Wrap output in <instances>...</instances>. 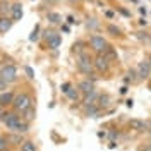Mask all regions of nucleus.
<instances>
[{
	"instance_id": "1",
	"label": "nucleus",
	"mask_w": 151,
	"mask_h": 151,
	"mask_svg": "<svg viewBox=\"0 0 151 151\" xmlns=\"http://www.w3.org/2000/svg\"><path fill=\"white\" fill-rule=\"evenodd\" d=\"M10 106H12V110H16L17 113H22L24 110H28L29 106H33V98H31V94L26 93V91L16 93Z\"/></svg>"
},
{
	"instance_id": "2",
	"label": "nucleus",
	"mask_w": 151,
	"mask_h": 151,
	"mask_svg": "<svg viewBox=\"0 0 151 151\" xmlns=\"http://www.w3.org/2000/svg\"><path fill=\"white\" fill-rule=\"evenodd\" d=\"M76 67H77V70L81 72V74L84 76H93V57L89 55V53H81V55H77V60H76Z\"/></svg>"
},
{
	"instance_id": "3",
	"label": "nucleus",
	"mask_w": 151,
	"mask_h": 151,
	"mask_svg": "<svg viewBox=\"0 0 151 151\" xmlns=\"http://www.w3.org/2000/svg\"><path fill=\"white\" fill-rule=\"evenodd\" d=\"M19 120H21V113H17L16 110H5V112L0 113V122L4 124L10 132L16 129Z\"/></svg>"
},
{
	"instance_id": "4",
	"label": "nucleus",
	"mask_w": 151,
	"mask_h": 151,
	"mask_svg": "<svg viewBox=\"0 0 151 151\" xmlns=\"http://www.w3.org/2000/svg\"><path fill=\"white\" fill-rule=\"evenodd\" d=\"M0 77L7 83V84H12V83H16L17 81V67L14 65V64H2L0 67Z\"/></svg>"
},
{
	"instance_id": "5",
	"label": "nucleus",
	"mask_w": 151,
	"mask_h": 151,
	"mask_svg": "<svg viewBox=\"0 0 151 151\" xmlns=\"http://www.w3.org/2000/svg\"><path fill=\"white\" fill-rule=\"evenodd\" d=\"M108 47H110L108 41L103 36H100V35H93L89 38V48L93 50L94 53H105L108 50Z\"/></svg>"
},
{
	"instance_id": "6",
	"label": "nucleus",
	"mask_w": 151,
	"mask_h": 151,
	"mask_svg": "<svg viewBox=\"0 0 151 151\" xmlns=\"http://www.w3.org/2000/svg\"><path fill=\"white\" fill-rule=\"evenodd\" d=\"M110 60L103 55V53H96L93 57V67L96 72H100V74H106L108 70H110Z\"/></svg>"
},
{
	"instance_id": "7",
	"label": "nucleus",
	"mask_w": 151,
	"mask_h": 151,
	"mask_svg": "<svg viewBox=\"0 0 151 151\" xmlns=\"http://www.w3.org/2000/svg\"><path fill=\"white\" fill-rule=\"evenodd\" d=\"M45 40H47V45L50 50H57V48L62 45V36L57 31H53V29L45 31Z\"/></svg>"
},
{
	"instance_id": "8",
	"label": "nucleus",
	"mask_w": 151,
	"mask_h": 151,
	"mask_svg": "<svg viewBox=\"0 0 151 151\" xmlns=\"http://www.w3.org/2000/svg\"><path fill=\"white\" fill-rule=\"evenodd\" d=\"M137 77L139 79H148L151 76V64L148 62V60H142V62H139V65H137Z\"/></svg>"
},
{
	"instance_id": "9",
	"label": "nucleus",
	"mask_w": 151,
	"mask_h": 151,
	"mask_svg": "<svg viewBox=\"0 0 151 151\" xmlns=\"http://www.w3.org/2000/svg\"><path fill=\"white\" fill-rule=\"evenodd\" d=\"M22 4L21 2H14L12 5H10V14H9V17L14 21V22H17V21H21L22 19Z\"/></svg>"
},
{
	"instance_id": "10",
	"label": "nucleus",
	"mask_w": 151,
	"mask_h": 151,
	"mask_svg": "<svg viewBox=\"0 0 151 151\" xmlns=\"http://www.w3.org/2000/svg\"><path fill=\"white\" fill-rule=\"evenodd\" d=\"M14 96H16L14 91H7V89L2 91V93H0V108H7V106H10Z\"/></svg>"
},
{
	"instance_id": "11",
	"label": "nucleus",
	"mask_w": 151,
	"mask_h": 151,
	"mask_svg": "<svg viewBox=\"0 0 151 151\" xmlns=\"http://www.w3.org/2000/svg\"><path fill=\"white\" fill-rule=\"evenodd\" d=\"M77 89H79L81 94H88V93H91V91H94V83L89 81V79H83V81L77 84Z\"/></svg>"
},
{
	"instance_id": "12",
	"label": "nucleus",
	"mask_w": 151,
	"mask_h": 151,
	"mask_svg": "<svg viewBox=\"0 0 151 151\" xmlns=\"http://www.w3.org/2000/svg\"><path fill=\"white\" fill-rule=\"evenodd\" d=\"M12 24H14V21L9 16H0V35L9 33L10 28H12Z\"/></svg>"
},
{
	"instance_id": "13",
	"label": "nucleus",
	"mask_w": 151,
	"mask_h": 151,
	"mask_svg": "<svg viewBox=\"0 0 151 151\" xmlns=\"http://www.w3.org/2000/svg\"><path fill=\"white\" fill-rule=\"evenodd\" d=\"M129 127H131L132 131H146V129H150V125L146 122H142V120H139V119L129 120Z\"/></svg>"
},
{
	"instance_id": "14",
	"label": "nucleus",
	"mask_w": 151,
	"mask_h": 151,
	"mask_svg": "<svg viewBox=\"0 0 151 151\" xmlns=\"http://www.w3.org/2000/svg\"><path fill=\"white\" fill-rule=\"evenodd\" d=\"M108 103H110V96H108V94H101V96L96 98V106H98L100 110H101V108H106Z\"/></svg>"
},
{
	"instance_id": "15",
	"label": "nucleus",
	"mask_w": 151,
	"mask_h": 151,
	"mask_svg": "<svg viewBox=\"0 0 151 151\" xmlns=\"http://www.w3.org/2000/svg\"><path fill=\"white\" fill-rule=\"evenodd\" d=\"M21 115H22V117H21L22 120H26V122H31V120L35 119V115H36V110H35V106H29L28 110H24V112L21 113Z\"/></svg>"
},
{
	"instance_id": "16",
	"label": "nucleus",
	"mask_w": 151,
	"mask_h": 151,
	"mask_svg": "<svg viewBox=\"0 0 151 151\" xmlns=\"http://www.w3.org/2000/svg\"><path fill=\"white\" fill-rule=\"evenodd\" d=\"M10 4L9 0H0V16H9L10 14Z\"/></svg>"
},
{
	"instance_id": "17",
	"label": "nucleus",
	"mask_w": 151,
	"mask_h": 151,
	"mask_svg": "<svg viewBox=\"0 0 151 151\" xmlns=\"http://www.w3.org/2000/svg\"><path fill=\"white\" fill-rule=\"evenodd\" d=\"M47 19L52 22V24H60V22H62V16H60L58 12H48Z\"/></svg>"
},
{
	"instance_id": "18",
	"label": "nucleus",
	"mask_w": 151,
	"mask_h": 151,
	"mask_svg": "<svg viewBox=\"0 0 151 151\" xmlns=\"http://www.w3.org/2000/svg\"><path fill=\"white\" fill-rule=\"evenodd\" d=\"M7 141H9V144H21L24 139H22V136L19 132H12L9 137H7Z\"/></svg>"
},
{
	"instance_id": "19",
	"label": "nucleus",
	"mask_w": 151,
	"mask_h": 151,
	"mask_svg": "<svg viewBox=\"0 0 151 151\" xmlns=\"http://www.w3.org/2000/svg\"><path fill=\"white\" fill-rule=\"evenodd\" d=\"M84 98H83V103L84 105H91L96 101V98H98V94H96V91H91V93H88V94H83Z\"/></svg>"
},
{
	"instance_id": "20",
	"label": "nucleus",
	"mask_w": 151,
	"mask_h": 151,
	"mask_svg": "<svg viewBox=\"0 0 151 151\" xmlns=\"http://www.w3.org/2000/svg\"><path fill=\"white\" fill-rule=\"evenodd\" d=\"M21 151H36V144L33 141H22L21 142Z\"/></svg>"
},
{
	"instance_id": "21",
	"label": "nucleus",
	"mask_w": 151,
	"mask_h": 151,
	"mask_svg": "<svg viewBox=\"0 0 151 151\" xmlns=\"http://www.w3.org/2000/svg\"><path fill=\"white\" fill-rule=\"evenodd\" d=\"M84 47H86L84 41H76L74 45H72V52L77 53V55H81V53H84Z\"/></svg>"
},
{
	"instance_id": "22",
	"label": "nucleus",
	"mask_w": 151,
	"mask_h": 151,
	"mask_svg": "<svg viewBox=\"0 0 151 151\" xmlns=\"http://www.w3.org/2000/svg\"><path fill=\"white\" fill-rule=\"evenodd\" d=\"M65 94H67V98H69V100H72V101L79 100V89H77V88H70Z\"/></svg>"
},
{
	"instance_id": "23",
	"label": "nucleus",
	"mask_w": 151,
	"mask_h": 151,
	"mask_svg": "<svg viewBox=\"0 0 151 151\" xmlns=\"http://www.w3.org/2000/svg\"><path fill=\"white\" fill-rule=\"evenodd\" d=\"M103 55L106 57V58H108V60H110V62H113V60H115V58H117V52H115V50H113V47H108V50H106V52H105Z\"/></svg>"
},
{
	"instance_id": "24",
	"label": "nucleus",
	"mask_w": 151,
	"mask_h": 151,
	"mask_svg": "<svg viewBox=\"0 0 151 151\" xmlns=\"http://www.w3.org/2000/svg\"><path fill=\"white\" fill-rule=\"evenodd\" d=\"M9 146H10V144H9V141H7V137L0 136V151H7Z\"/></svg>"
},
{
	"instance_id": "25",
	"label": "nucleus",
	"mask_w": 151,
	"mask_h": 151,
	"mask_svg": "<svg viewBox=\"0 0 151 151\" xmlns=\"http://www.w3.org/2000/svg\"><path fill=\"white\" fill-rule=\"evenodd\" d=\"M136 79H137V72H136L134 69H131V70L127 72V79H125V81H131V83H134Z\"/></svg>"
},
{
	"instance_id": "26",
	"label": "nucleus",
	"mask_w": 151,
	"mask_h": 151,
	"mask_svg": "<svg viewBox=\"0 0 151 151\" xmlns=\"http://www.w3.org/2000/svg\"><path fill=\"white\" fill-rule=\"evenodd\" d=\"M38 31H40V26H36V28L33 29V33H31V36H29L31 41H36V40H38Z\"/></svg>"
},
{
	"instance_id": "27",
	"label": "nucleus",
	"mask_w": 151,
	"mask_h": 151,
	"mask_svg": "<svg viewBox=\"0 0 151 151\" xmlns=\"http://www.w3.org/2000/svg\"><path fill=\"white\" fill-rule=\"evenodd\" d=\"M108 33H112V36H117V35H120L119 28H115V26H108Z\"/></svg>"
},
{
	"instance_id": "28",
	"label": "nucleus",
	"mask_w": 151,
	"mask_h": 151,
	"mask_svg": "<svg viewBox=\"0 0 151 151\" xmlns=\"http://www.w3.org/2000/svg\"><path fill=\"white\" fill-rule=\"evenodd\" d=\"M70 88H72V84H70V83H64V84H62V93L65 94L67 91L70 89Z\"/></svg>"
},
{
	"instance_id": "29",
	"label": "nucleus",
	"mask_w": 151,
	"mask_h": 151,
	"mask_svg": "<svg viewBox=\"0 0 151 151\" xmlns=\"http://www.w3.org/2000/svg\"><path fill=\"white\" fill-rule=\"evenodd\" d=\"M7 86H9V84H7V83L0 77V93H2V91H5V89H7Z\"/></svg>"
},
{
	"instance_id": "30",
	"label": "nucleus",
	"mask_w": 151,
	"mask_h": 151,
	"mask_svg": "<svg viewBox=\"0 0 151 151\" xmlns=\"http://www.w3.org/2000/svg\"><path fill=\"white\" fill-rule=\"evenodd\" d=\"M26 74H28L29 79H33V77H35V72H33V69H31V67H26Z\"/></svg>"
},
{
	"instance_id": "31",
	"label": "nucleus",
	"mask_w": 151,
	"mask_h": 151,
	"mask_svg": "<svg viewBox=\"0 0 151 151\" xmlns=\"http://www.w3.org/2000/svg\"><path fill=\"white\" fill-rule=\"evenodd\" d=\"M67 22L69 24H77V21L74 19V16H67Z\"/></svg>"
},
{
	"instance_id": "32",
	"label": "nucleus",
	"mask_w": 151,
	"mask_h": 151,
	"mask_svg": "<svg viewBox=\"0 0 151 151\" xmlns=\"http://www.w3.org/2000/svg\"><path fill=\"white\" fill-rule=\"evenodd\" d=\"M105 14H106V17H113V12H110V10H106Z\"/></svg>"
},
{
	"instance_id": "33",
	"label": "nucleus",
	"mask_w": 151,
	"mask_h": 151,
	"mask_svg": "<svg viewBox=\"0 0 151 151\" xmlns=\"http://www.w3.org/2000/svg\"><path fill=\"white\" fill-rule=\"evenodd\" d=\"M139 12H141V14H144V16H146V9H144V7H139Z\"/></svg>"
},
{
	"instance_id": "34",
	"label": "nucleus",
	"mask_w": 151,
	"mask_h": 151,
	"mask_svg": "<svg viewBox=\"0 0 151 151\" xmlns=\"http://www.w3.org/2000/svg\"><path fill=\"white\" fill-rule=\"evenodd\" d=\"M144 151H151V146H148V148H146V150H144Z\"/></svg>"
},
{
	"instance_id": "35",
	"label": "nucleus",
	"mask_w": 151,
	"mask_h": 151,
	"mask_svg": "<svg viewBox=\"0 0 151 151\" xmlns=\"http://www.w3.org/2000/svg\"><path fill=\"white\" fill-rule=\"evenodd\" d=\"M70 2H81V0H70Z\"/></svg>"
},
{
	"instance_id": "36",
	"label": "nucleus",
	"mask_w": 151,
	"mask_h": 151,
	"mask_svg": "<svg viewBox=\"0 0 151 151\" xmlns=\"http://www.w3.org/2000/svg\"><path fill=\"white\" fill-rule=\"evenodd\" d=\"M150 89H151V83H150Z\"/></svg>"
},
{
	"instance_id": "37",
	"label": "nucleus",
	"mask_w": 151,
	"mask_h": 151,
	"mask_svg": "<svg viewBox=\"0 0 151 151\" xmlns=\"http://www.w3.org/2000/svg\"><path fill=\"white\" fill-rule=\"evenodd\" d=\"M0 113H2V108H0Z\"/></svg>"
}]
</instances>
